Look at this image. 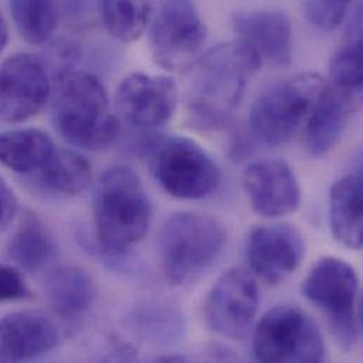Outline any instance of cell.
Returning <instances> with one entry per match:
<instances>
[{"instance_id":"obj_1","label":"cell","mask_w":363,"mask_h":363,"mask_svg":"<svg viewBox=\"0 0 363 363\" xmlns=\"http://www.w3.org/2000/svg\"><path fill=\"white\" fill-rule=\"evenodd\" d=\"M260 65V55L240 38L220 43L202 54L191 69L194 77L186 99L191 128L201 132L225 128Z\"/></svg>"},{"instance_id":"obj_2","label":"cell","mask_w":363,"mask_h":363,"mask_svg":"<svg viewBox=\"0 0 363 363\" xmlns=\"http://www.w3.org/2000/svg\"><path fill=\"white\" fill-rule=\"evenodd\" d=\"M51 116L60 136L69 145L99 152L119 136L118 116L111 111L102 82L92 74L67 69L51 85Z\"/></svg>"},{"instance_id":"obj_3","label":"cell","mask_w":363,"mask_h":363,"mask_svg":"<svg viewBox=\"0 0 363 363\" xmlns=\"http://www.w3.org/2000/svg\"><path fill=\"white\" fill-rule=\"evenodd\" d=\"M152 202L139 176L128 166L104 173L94 196V220L99 243L111 253L138 245L152 223Z\"/></svg>"},{"instance_id":"obj_4","label":"cell","mask_w":363,"mask_h":363,"mask_svg":"<svg viewBox=\"0 0 363 363\" xmlns=\"http://www.w3.org/2000/svg\"><path fill=\"white\" fill-rule=\"evenodd\" d=\"M226 238L223 223L212 215L182 211L169 216L159 235L167 280L174 286L198 280L222 256Z\"/></svg>"},{"instance_id":"obj_5","label":"cell","mask_w":363,"mask_h":363,"mask_svg":"<svg viewBox=\"0 0 363 363\" xmlns=\"http://www.w3.org/2000/svg\"><path fill=\"white\" fill-rule=\"evenodd\" d=\"M327 84L317 72H301L276 81L252 105V133L267 146L287 143L306 123Z\"/></svg>"},{"instance_id":"obj_6","label":"cell","mask_w":363,"mask_h":363,"mask_svg":"<svg viewBox=\"0 0 363 363\" xmlns=\"http://www.w3.org/2000/svg\"><path fill=\"white\" fill-rule=\"evenodd\" d=\"M301 291L325 315L338 345L351 350L361 335L359 279L355 269L344 259L323 257L311 267Z\"/></svg>"},{"instance_id":"obj_7","label":"cell","mask_w":363,"mask_h":363,"mask_svg":"<svg viewBox=\"0 0 363 363\" xmlns=\"http://www.w3.org/2000/svg\"><path fill=\"white\" fill-rule=\"evenodd\" d=\"M253 354L264 363L321 362L325 344L317 323L300 307L269 310L253 333Z\"/></svg>"},{"instance_id":"obj_8","label":"cell","mask_w":363,"mask_h":363,"mask_svg":"<svg viewBox=\"0 0 363 363\" xmlns=\"http://www.w3.org/2000/svg\"><path fill=\"white\" fill-rule=\"evenodd\" d=\"M150 167L162 188L180 199L206 198L220 182V172L212 157L186 138H166L155 143Z\"/></svg>"},{"instance_id":"obj_9","label":"cell","mask_w":363,"mask_h":363,"mask_svg":"<svg viewBox=\"0 0 363 363\" xmlns=\"http://www.w3.org/2000/svg\"><path fill=\"white\" fill-rule=\"evenodd\" d=\"M206 37V26L188 0H164L153 14L152 55L169 72H189L202 55Z\"/></svg>"},{"instance_id":"obj_10","label":"cell","mask_w":363,"mask_h":363,"mask_svg":"<svg viewBox=\"0 0 363 363\" xmlns=\"http://www.w3.org/2000/svg\"><path fill=\"white\" fill-rule=\"evenodd\" d=\"M259 308L255 277L245 269L225 272L212 286L203 306L208 327L229 340L242 341L249 335Z\"/></svg>"},{"instance_id":"obj_11","label":"cell","mask_w":363,"mask_h":363,"mask_svg":"<svg viewBox=\"0 0 363 363\" xmlns=\"http://www.w3.org/2000/svg\"><path fill=\"white\" fill-rule=\"evenodd\" d=\"M177 106V84L164 75L133 72L121 81L115 95L118 118L138 129L164 126Z\"/></svg>"},{"instance_id":"obj_12","label":"cell","mask_w":363,"mask_h":363,"mask_svg":"<svg viewBox=\"0 0 363 363\" xmlns=\"http://www.w3.org/2000/svg\"><path fill=\"white\" fill-rule=\"evenodd\" d=\"M51 96L44 64L33 54H14L0 64V119L23 123L37 116Z\"/></svg>"},{"instance_id":"obj_13","label":"cell","mask_w":363,"mask_h":363,"mask_svg":"<svg viewBox=\"0 0 363 363\" xmlns=\"http://www.w3.org/2000/svg\"><path fill=\"white\" fill-rule=\"evenodd\" d=\"M306 242L301 232L289 223L263 225L247 239L246 257L256 277L270 286L280 284L301 264Z\"/></svg>"},{"instance_id":"obj_14","label":"cell","mask_w":363,"mask_h":363,"mask_svg":"<svg viewBox=\"0 0 363 363\" xmlns=\"http://www.w3.org/2000/svg\"><path fill=\"white\" fill-rule=\"evenodd\" d=\"M243 186L252 208L264 218L296 212L301 188L291 167L281 160L255 162L243 173Z\"/></svg>"},{"instance_id":"obj_15","label":"cell","mask_w":363,"mask_h":363,"mask_svg":"<svg viewBox=\"0 0 363 363\" xmlns=\"http://www.w3.org/2000/svg\"><path fill=\"white\" fill-rule=\"evenodd\" d=\"M362 92L327 84L306 121L304 145L314 157L330 155L361 106Z\"/></svg>"},{"instance_id":"obj_16","label":"cell","mask_w":363,"mask_h":363,"mask_svg":"<svg viewBox=\"0 0 363 363\" xmlns=\"http://www.w3.org/2000/svg\"><path fill=\"white\" fill-rule=\"evenodd\" d=\"M58 344L55 324L38 311H17L0 320V361L20 362L43 357Z\"/></svg>"},{"instance_id":"obj_17","label":"cell","mask_w":363,"mask_h":363,"mask_svg":"<svg viewBox=\"0 0 363 363\" xmlns=\"http://www.w3.org/2000/svg\"><path fill=\"white\" fill-rule=\"evenodd\" d=\"M233 30L260 58L277 65H289L293 57V27L283 11L257 10L235 13Z\"/></svg>"},{"instance_id":"obj_18","label":"cell","mask_w":363,"mask_h":363,"mask_svg":"<svg viewBox=\"0 0 363 363\" xmlns=\"http://www.w3.org/2000/svg\"><path fill=\"white\" fill-rule=\"evenodd\" d=\"M330 222L335 239L348 249L363 245V182L350 173L334 182L330 192Z\"/></svg>"},{"instance_id":"obj_19","label":"cell","mask_w":363,"mask_h":363,"mask_svg":"<svg viewBox=\"0 0 363 363\" xmlns=\"http://www.w3.org/2000/svg\"><path fill=\"white\" fill-rule=\"evenodd\" d=\"M45 291L54 311L69 321L85 317L96 300L92 277L75 266H62L54 270L48 276Z\"/></svg>"},{"instance_id":"obj_20","label":"cell","mask_w":363,"mask_h":363,"mask_svg":"<svg viewBox=\"0 0 363 363\" xmlns=\"http://www.w3.org/2000/svg\"><path fill=\"white\" fill-rule=\"evenodd\" d=\"M57 152L51 138L37 129L0 133V164L16 174H38Z\"/></svg>"},{"instance_id":"obj_21","label":"cell","mask_w":363,"mask_h":363,"mask_svg":"<svg viewBox=\"0 0 363 363\" xmlns=\"http://www.w3.org/2000/svg\"><path fill=\"white\" fill-rule=\"evenodd\" d=\"M55 255V242L44 222L33 212H26L18 229L11 238L7 256L20 269L38 272Z\"/></svg>"},{"instance_id":"obj_22","label":"cell","mask_w":363,"mask_h":363,"mask_svg":"<svg viewBox=\"0 0 363 363\" xmlns=\"http://www.w3.org/2000/svg\"><path fill=\"white\" fill-rule=\"evenodd\" d=\"M155 14V0H101V17L106 31L121 43L142 37Z\"/></svg>"},{"instance_id":"obj_23","label":"cell","mask_w":363,"mask_h":363,"mask_svg":"<svg viewBox=\"0 0 363 363\" xmlns=\"http://www.w3.org/2000/svg\"><path fill=\"white\" fill-rule=\"evenodd\" d=\"M35 176L44 188L52 192L78 195L89 185L92 172L89 162L82 155L57 149L45 167Z\"/></svg>"},{"instance_id":"obj_24","label":"cell","mask_w":363,"mask_h":363,"mask_svg":"<svg viewBox=\"0 0 363 363\" xmlns=\"http://www.w3.org/2000/svg\"><path fill=\"white\" fill-rule=\"evenodd\" d=\"M10 11L18 34L34 45L47 43L58 24L55 0H10Z\"/></svg>"},{"instance_id":"obj_25","label":"cell","mask_w":363,"mask_h":363,"mask_svg":"<svg viewBox=\"0 0 363 363\" xmlns=\"http://www.w3.org/2000/svg\"><path fill=\"white\" fill-rule=\"evenodd\" d=\"M330 79L333 85L362 92V37L361 24L355 23L352 35L335 52L330 64Z\"/></svg>"},{"instance_id":"obj_26","label":"cell","mask_w":363,"mask_h":363,"mask_svg":"<svg viewBox=\"0 0 363 363\" xmlns=\"http://www.w3.org/2000/svg\"><path fill=\"white\" fill-rule=\"evenodd\" d=\"M352 0H310L307 4L308 20L324 31H333L345 20Z\"/></svg>"},{"instance_id":"obj_27","label":"cell","mask_w":363,"mask_h":363,"mask_svg":"<svg viewBox=\"0 0 363 363\" xmlns=\"http://www.w3.org/2000/svg\"><path fill=\"white\" fill-rule=\"evenodd\" d=\"M26 297H28V289L23 274L13 266L0 264V303Z\"/></svg>"},{"instance_id":"obj_28","label":"cell","mask_w":363,"mask_h":363,"mask_svg":"<svg viewBox=\"0 0 363 363\" xmlns=\"http://www.w3.org/2000/svg\"><path fill=\"white\" fill-rule=\"evenodd\" d=\"M17 212V198L13 189L0 179V230H3Z\"/></svg>"},{"instance_id":"obj_29","label":"cell","mask_w":363,"mask_h":363,"mask_svg":"<svg viewBox=\"0 0 363 363\" xmlns=\"http://www.w3.org/2000/svg\"><path fill=\"white\" fill-rule=\"evenodd\" d=\"M9 41V27H7V21L0 10V52L6 48Z\"/></svg>"},{"instance_id":"obj_30","label":"cell","mask_w":363,"mask_h":363,"mask_svg":"<svg viewBox=\"0 0 363 363\" xmlns=\"http://www.w3.org/2000/svg\"><path fill=\"white\" fill-rule=\"evenodd\" d=\"M188 1H189V0H188Z\"/></svg>"}]
</instances>
